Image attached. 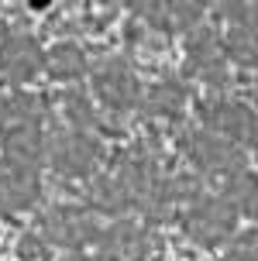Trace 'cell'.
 I'll return each mask as SVG.
<instances>
[{"mask_svg":"<svg viewBox=\"0 0 258 261\" xmlns=\"http://www.w3.org/2000/svg\"><path fill=\"white\" fill-rule=\"evenodd\" d=\"M62 114H65V120L73 124V130H90V134H93V127L100 124L97 107L90 103L86 93H79V90H69L62 96Z\"/></svg>","mask_w":258,"mask_h":261,"instance_id":"obj_18","label":"cell"},{"mask_svg":"<svg viewBox=\"0 0 258 261\" xmlns=\"http://www.w3.org/2000/svg\"><path fill=\"white\" fill-rule=\"evenodd\" d=\"M65 261H97V258H90V254H83V251H73Z\"/></svg>","mask_w":258,"mask_h":261,"instance_id":"obj_21","label":"cell"},{"mask_svg":"<svg viewBox=\"0 0 258 261\" xmlns=\"http://www.w3.org/2000/svg\"><path fill=\"white\" fill-rule=\"evenodd\" d=\"M138 14H142L155 31L176 35V31H190V28L200 24L203 7L200 4H142Z\"/></svg>","mask_w":258,"mask_h":261,"instance_id":"obj_13","label":"cell"},{"mask_svg":"<svg viewBox=\"0 0 258 261\" xmlns=\"http://www.w3.org/2000/svg\"><path fill=\"white\" fill-rule=\"evenodd\" d=\"M45 69V52L35 41V35L25 31H14L0 41V76L14 83V86H25Z\"/></svg>","mask_w":258,"mask_h":261,"instance_id":"obj_8","label":"cell"},{"mask_svg":"<svg viewBox=\"0 0 258 261\" xmlns=\"http://www.w3.org/2000/svg\"><path fill=\"white\" fill-rule=\"evenodd\" d=\"M0 141H4V158H11V162H21V165L38 169V162L45 158V134H41L38 124L4 130Z\"/></svg>","mask_w":258,"mask_h":261,"instance_id":"obj_14","label":"cell"},{"mask_svg":"<svg viewBox=\"0 0 258 261\" xmlns=\"http://www.w3.org/2000/svg\"><path fill=\"white\" fill-rule=\"evenodd\" d=\"M38 199H41L38 169L0 158V210L21 213V210H31Z\"/></svg>","mask_w":258,"mask_h":261,"instance_id":"obj_10","label":"cell"},{"mask_svg":"<svg viewBox=\"0 0 258 261\" xmlns=\"http://www.w3.org/2000/svg\"><path fill=\"white\" fill-rule=\"evenodd\" d=\"M45 120V103L41 96L31 93H11V96H0V134L11 127H28V124H38Z\"/></svg>","mask_w":258,"mask_h":261,"instance_id":"obj_15","label":"cell"},{"mask_svg":"<svg viewBox=\"0 0 258 261\" xmlns=\"http://www.w3.org/2000/svg\"><path fill=\"white\" fill-rule=\"evenodd\" d=\"M196 196H200V186H196V179H190V175H158L155 179V186L148 189V196H145V203L138 210H145V217L155 223H162L172 217V210L176 206H190Z\"/></svg>","mask_w":258,"mask_h":261,"instance_id":"obj_11","label":"cell"},{"mask_svg":"<svg viewBox=\"0 0 258 261\" xmlns=\"http://www.w3.org/2000/svg\"><path fill=\"white\" fill-rule=\"evenodd\" d=\"M238 206H234L227 196H214V193H200L182 210V230L190 241L203 244V248H214V244H224L238 234Z\"/></svg>","mask_w":258,"mask_h":261,"instance_id":"obj_2","label":"cell"},{"mask_svg":"<svg viewBox=\"0 0 258 261\" xmlns=\"http://www.w3.org/2000/svg\"><path fill=\"white\" fill-rule=\"evenodd\" d=\"M100 230H103L100 217L86 206H52L38 220V234L52 248H65V251H83L97 244Z\"/></svg>","mask_w":258,"mask_h":261,"instance_id":"obj_3","label":"cell"},{"mask_svg":"<svg viewBox=\"0 0 258 261\" xmlns=\"http://www.w3.org/2000/svg\"><path fill=\"white\" fill-rule=\"evenodd\" d=\"M52 169L65 179H93L103 162V144L90 130H62L45 144Z\"/></svg>","mask_w":258,"mask_h":261,"instance_id":"obj_4","label":"cell"},{"mask_svg":"<svg viewBox=\"0 0 258 261\" xmlns=\"http://www.w3.org/2000/svg\"><path fill=\"white\" fill-rule=\"evenodd\" d=\"M227 199L238 206V213H245L248 220L258 223V172H245V175L227 189Z\"/></svg>","mask_w":258,"mask_h":261,"instance_id":"obj_19","label":"cell"},{"mask_svg":"<svg viewBox=\"0 0 258 261\" xmlns=\"http://www.w3.org/2000/svg\"><path fill=\"white\" fill-rule=\"evenodd\" d=\"M196 110H200V120L206 124V130L220 134L224 141L238 144V148L245 144V148L258 151V114L251 107L227 100V96H210Z\"/></svg>","mask_w":258,"mask_h":261,"instance_id":"obj_5","label":"cell"},{"mask_svg":"<svg viewBox=\"0 0 258 261\" xmlns=\"http://www.w3.org/2000/svg\"><path fill=\"white\" fill-rule=\"evenodd\" d=\"M231 261H258V227H251L245 234H234Z\"/></svg>","mask_w":258,"mask_h":261,"instance_id":"obj_20","label":"cell"},{"mask_svg":"<svg viewBox=\"0 0 258 261\" xmlns=\"http://www.w3.org/2000/svg\"><path fill=\"white\" fill-rule=\"evenodd\" d=\"M182 151H186L190 165L203 175L206 182H220V186H227V189L248 172L245 151H241L238 144L224 141L220 134L206 130V127L190 130V134L182 138Z\"/></svg>","mask_w":258,"mask_h":261,"instance_id":"obj_1","label":"cell"},{"mask_svg":"<svg viewBox=\"0 0 258 261\" xmlns=\"http://www.w3.org/2000/svg\"><path fill=\"white\" fill-rule=\"evenodd\" d=\"M93 93L100 96V103L114 114H124V110H134L142 103V83H138V72L131 69L128 59L121 55H107L97 62L93 69Z\"/></svg>","mask_w":258,"mask_h":261,"instance_id":"obj_6","label":"cell"},{"mask_svg":"<svg viewBox=\"0 0 258 261\" xmlns=\"http://www.w3.org/2000/svg\"><path fill=\"white\" fill-rule=\"evenodd\" d=\"M100 261H148L152 254V237L142 223L134 220H117L107 223L97 237Z\"/></svg>","mask_w":258,"mask_h":261,"instance_id":"obj_9","label":"cell"},{"mask_svg":"<svg viewBox=\"0 0 258 261\" xmlns=\"http://www.w3.org/2000/svg\"><path fill=\"white\" fill-rule=\"evenodd\" d=\"M45 69H49L55 79L73 83V79L86 76V55H83V48H79V45L62 41V45H55V48L45 55Z\"/></svg>","mask_w":258,"mask_h":261,"instance_id":"obj_17","label":"cell"},{"mask_svg":"<svg viewBox=\"0 0 258 261\" xmlns=\"http://www.w3.org/2000/svg\"><path fill=\"white\" fill-rule=\"evenodd\" d=\"M134 206H138V196L131 193V186L117 172H107V175L93 179V186H90V210L93 213H128Z\"/></svg>","mask_w":258,"mask_h":261,"instance_id":"obj_12","label":"cell"},{"mask_svg":"<svg viewBox=\"0 0 258 261\" xmlns=\"http://www.w3.org/2000/svg\"><path fill=\"white\" fill-rule=\"evenodd\" d=\"M186 69H190V76H196L200 83L214 86V90H224V86L231 83L220 38L214 31H206V28H200V31L190 35V41H186Z\"/></svg>","mask_w":258,"mask_h":261,"instance_id":"obj_7","label":"cell"},{"mask_svg":"<svg viewBox=\"0 0 258 261\" xmlns=\"http://www.w3.org/2000/svg\"><path fill=\"white\" fill-rule=\"evenodd\" d=\"M186 107V86L179 79H158L145 93V110L152 117H179Z\"/></svg>","mask_w":258,"mask_h":261,"instance_id":"obj_16","label":"cell"}]
</instances>
